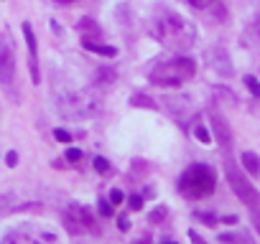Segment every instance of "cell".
Returning <instances> with one entry per match:
<instances>
[{
	"instance_id": "6da1fadb",
	"label": "cell",
	"mask_w": 260,
	"mask_h": 244,
	"mask_svg": "<svg viewBox=\"0 0 260 244\" xmlns=\"http://www.w3.org/2000/svg\"><path fill=\"white\" fill-rule=\"evenodd\" d=\"M151 33L156 41H161L169 49H189L194 44V36H197L194 26L174 11L158 13L151 23Z\"/></svg>"
},
{
	"instance_id": "7a4b0ae2",
	"label": "cell",
	"mask_w": 260,
	"mask_h": 244,
	"mask_svg": "<svg viewBox=\"0 0 260 244\" xmlns=\"http://www.w3.org/2000/svg\"><path fill=\"white\" fill-rule=\"evenodd\" d=\"M214 188H217V176H214V171H212L209 166H204V163L189 166V168L181 173V178H179V193H181L184 198H189V201H202V198L212 196Z\"/></svg>"
},
{
	"instance_id": "3957f363",
	"label": "cell",
	"mask_w": 260,
	"mask_h": 244,
	"mask_svg": "<svg viewBox=\"0 0 260 244\" xmlns=\"http://www.w3.org/2000/svg\"><path fill=\"white\" fill-rule=\"evenodd\" d=\"M197 74V64L189 56H176L169 61H161L153 71H151V84L156 87H181L184 82L194 79Z\"/></svg>"
},
{
	"instance_id": "277c9868",
	"label": "cell",
	"mask_w": 260,
	"mask_h": 244,
	"mask_svg": "<svg viewBox=\"0 0 260 244\" xmlns=\"http://www.w3.org/2000/svg\"><path fill=\"white\" fill-rule=\"evenodd\" d=\"M59 109L67 114V117H74V119H82V117H94L102 112V102L97 94H92L89 89H79V92H72L67 97L59 99Z\"/></svg>"
},
{
	"instance_id": "5b68a950",
	"label": "cell",
	"mask_w": 260,
	"mask_h": 244,
	"mask_svg": "<svg viewBox=\"0 0 260 244\" xmlns=\"http://www.w3.org/2000/svg\"><path fill=\"white\" fill-rule=\"evenodd\" d=\"M227 183H230V188L235 191V196L240 198V204H245V206H250V209H257L260 193H257V188L245 178V173H242L240 168H235V166L227 168Z\"/></svg>"
},
{
	"instance_id": "8992f818",
	"label": "cell",
	"mask_w": 260,
	"mask_h": 244,
	"mask_svg": "<svg viewBox=\"0 0 260 244\" xmlns=\"http://www.w3.org/2000/svg\"><path fill=\"white\" fill-rule=\"evenodd\" d=\"M0 244H56V236L46 229H13L0 239Z\"/></svg>"
},
{
	"instance_id": "52a82bcc",
	"label": "cell",
	"mask_w": 260,
	"mask_h": 244,
	"mask_svg": "<svg viewBox=\"0 0 260 244\" xmlns=\"http://www.w3.org/2000/svg\"><path fill=\"white\" fill-rule=\"evenodd\" d=\"M16 82V49L8 36H0V84L11 87Z\"/></svg>"
},
{
	"instance_id": "ba28073f",
	"label": "cell",
	"mask_w": 260,
	"mask_h": 244,
	"mask_svg": "<svg viewBox=\"0 0 260 244\" xmlns=\"http://www.w3.org/2000/svg\"><path fill=\"white\" fill-rule=\"evenodd\" d=\"M23 36H26V46H28L31 79H34V84H39V82H41V74H39V41H36V33H34L31 23H23Z\"/></svg>"
},
{
	"instance_id": "9c48e42d",
	"label": "cell",
	"mask_w": 260,
	"mask_h": 244,
	"mask_svg": "<svg viewBox=\"0 0 260 244\" xmlns=\"http://www.w3.org/2000/svg\"><path fill=\"white\" fill-rule=\"evenodd\" d=\"M61 221H64V229L69 231V234H82L84 231V226H82V206H77V204H69L67 209H64V214H61Z\"/></svg>"
},
{
	"instance_id": "30bf717a",
	"label": "cell",
	"mask_w": 260,
	"mask_h": 244,
	"mask_svg": "<svg viewBox=\"0 0 260 244\" xmlns=\"http://www.w3.org/2000/svg\"><path fill=\"white\" fill-rule=\"evenodd\" d=\"M77 31L82 33V44L84 41H102V28L92 21V18H82L77 23Z\"/></svg>"
},
{
	"instance_id": "8fae6325",
	"label": "cell",
	"mask_w": 260,
	"mask_h": 244,
	"mask_svg": "<svg viewBox=\"0 0 260 244\" xmlns=\"http://www.w3.org/2000/svg\"><path fill=\"white\" fill-rule=\"evenodd\" d=\"M212 128H214V135L219 140V145H230L232 143V135H230V128H227V122L219 117V114H212Z\"/></svg>"
},
{
	"instance_id": "7c38bea8",
	"label": "cell",
	"mask_w": 260,
	"mask_h": 244,
	"mask_svg": "<svg viewBox=\"0 0 260 244\" xmlns=\"http://www.w3.org/2000/svg\"><path fill=\"white\" fill-rule=\"evenodd\" d=\"M240 163H242V168L250 173V176H260V158L252 153V150H245L242 155H240Z\"/></svg>"
},
{
	"instance_id": "4fadbf2b",
	"label": "cell",
	"mask_w": 260,
	"mask_h": 244,
	"mask_svg": "<svg viewBox=\"0 0 260 244\" xmlns=\"http://www.w3.org/2000/svg\"><path fill=\"white\" fill-rule=\"evenodd\" d=\"M87 51H92V54H100V56H107V59H115L117 56V49L115 46H107V44H97V41H84L82 44Z\"/></svg>"
},
{
	"instance_id": "5bb4252c",
	"label": "cell",
	"mask_w": 260,
	"mask_h": 244,
	"mask_svg": "<svg viewBox=\"0 0 260 244\" xmlns=\"http://www.w3.org/2000/svg\"><path fill=\"white\" fill-rule=\"evenodd\" d=\"M82 226H84V231H89V234H100L97 219H94V216H92V211H89V209H84V206H82Z\"/></svg>"
},
{
	"instance_id": "9a60e30c",
	"label": "cell",
	"mask_w": 260,
	"mask_h": 244,
	"mask_svg": "<svg viewBox=\"0 0 260 244\" xmlns=\"http://www.w3.org/2000/svg\"><path fill=\"white\" fill-rule=\"evenodd\" d=\"M117 79V71L115 69H110V66H102L100 71H97V76H94V82L97 84H112Z\"/></svg>"
},
{
	"instance_id": "2e32d148",
	"label": "cell",
	"mask_w": 260,
	"mask_h": 244,
	"mask_svg": "<svg viewBox=\"0 0 260 244\" xmlns=\"http://www.w3.org/2000/svg\"><path fill=\"white\" fill-rule=\"evenodd\" d=\"M194 138H197L202 145H209V143H212V135H209V130L202 125V122H199V125H194Z\"/></svg>"
},
{
	"instance_id": "e0dca14e",
	"label": "cell",
	"mask_w": 260,
	"mask_h": 244,
	"mask_svg": "<svg viewBox=\"0 0 260 244\" xmlns=\"http://www.w3.org/2000/svg\"><path fill=\"white\" fill-rule=\"evenodd\" d=\"M133 104H136V107H148V109H156V107H158L148 94H133Z\"/></svg>"
},
{
	"instance_id": "ac0fdd59",
	"label": "cell",
	"mask_w": 260,
	"mask_h": 244,
	"mask_svg": "<svg viewBox=\"0 0 260 244\" xmlns=\"http://www.w3.org/2000/svg\"><path fill=\"white\" fill-rule=\"evenodd\" d=\"M245 87H247V92H250L255 99H260V82H257L252 74H247V76H245Z\"/></svg>"
},
{
	"instance_id": "d6986e66",
	"label": "cell",
	"mask_w": 260,
	"mask_h": 244,
	"mask_svg": "<svg viewBox=\"0 0 260 244\" xmlns=\"http://www.w3.org/2000/svg\"><path fill=\"white\" fill-rule=\"evenodd\" d=\"M97 211H100V216H112V201L110 198H100V206H97Z\"/></svg>"
},
{
	"instance_id": "ffe728a7",
	"label": "cell",
	"mask_w": 260,
	"mask_h": 244,
	"mask_svg": "<svg viewBox=\"0 0 260 244\" xmlns=\"http://www.w3.org/2000/svg\"><path fill=\"white\" fill-rule=\"evenodd\" d=\"M94 171H97V173H110V160L102 158V155H97V158H94Z\"/></svg>"
},
{
	"instance_id": "44dd1931",
	"label": "cell",
	"mask_w": 260,
	"mask_h": 244,
	"mask_svg": "<svg viewBox=\"0 0 260 244\" xmlns=\"http://www.w3.org/2000/svg\"><path fill=\"white\" fill-rule=\"evenodd\" d=\"M194 216H197V219H199V221H207V226H214V224H217V221H219V219H217V216H214V214H209V211H197V214H194Z\"/></svg>"
},
{
	"instance_id": "7402d4cb",
	"label": "cell",
	"mask_w": 260,
	"mask_h": 244,
	"mask_svg": "<svg viewBox=\"0 0 260 244\" xmlns=\"http://www.w3.org/2000/svg\"><path fill=\"white\" fill-rule=\"evenodd\" d=\"M64 160H69V163H77V160H82V150H79V148H67V153H64Z\"/></svg>"
},
{
	"instance_id": "603a6c76",
	"label": "cell",
	"mask_w": 260,
	"mask_h": 244,
	"mask_svg": "<svg viewBox=\"0 0 260 244\" xmlns=\"http://www.w3.org/2000/svg\"><path fill=\"white\" fill-rule=\"evenodd\" d=\"M127 204H130V209L138 211V209H143V196H141V193H133V196L127 198Z\"/></svg>"
},
{
	"instance_id": "cb8c5ba5",
	"label": "cell",
	"mask_w": 260,
	"mask_h": 244,
	"mask_svg": "<svg viewBox=\"0 0 260 244\" xmlns=\"http://www.w3.org/2000/svg\"><path fill=\"white\" fill-rule=\"evenodd\" d=\"M54 138H56L59 143H72V135H69L67 130H61V128H56V130H54Z\"/></svg>"
},
{
	"instance_id": "d4e9b609",
	"label": "cell",
	"mask_w": 260,
	"mask_h": 244,
	"mask_svg": "<svg viewBox=\"0 0 260 244\" xmlns=\"http://www.w3.org/2000/svg\"><path fill=\"white\" fill-rule=\"evenodd\" d=\"M6 166H8V168H16V166H18V153H16V150H8V153H6Z\"/></svg>"
},
{
	"instance_id": "484cf974",
	"label": "cell",
	"mask_w": 260,
	"mask_h": 244,
	"mask_svg": "<svg viewBox=\"0 0 260 244\" xmlns=\"http://www.w3.org/2000/svg\"><path fill=\"white\" fill-rule=\"evenodd\" d=\"M110 201H112V206H115V204H122V201H125V193H122L120 188H112V191H110Z\"/></svg>"
},
{
	"instance_id": "4316f807",
	"label": "cell",
	"mask_w": 260,
	"mask_h": 244,
	"mask_svg": "<svg viewBox=\"0 0 260 244\" xmlns=\"http://www.w3.org/2000/svg\"><path fill=\"white\" fill-rule=\"evenodd\" d=\"M250 221H252V226H255V231H257V236H260V211H257V209H252Z\"/></svg>"
},
{
	"instance_id": "83f0119b",
	"label": "cell",
	"mask_w": 260,
	"mask_h": 244,
	"mask_svg": "<svg viewBox=\"0 0 260 244\" xmlns=\"http://www.w3.org/2000/svg\"><path fill=\"white\" fill-rule=\"evenodd\" d=\"M117 229L120 231H127L130 229V219L127 216H117Z\"/></svg>"
},
{
	"instance_id": "f1b7e54d",
	"label": "cell",
	"mask_w": 260,
	"mask_h": 244,
	"mask_svg": "<svg viewBox=\"0 0 260 244\" xmlns=\"http://www.w3.org/2000/svg\"><path fill=\"white\" fill-rule=\"evenodd\" d=\"M161 219H166V209H156L151 214V221H161Z\"/></svg>"
},
{
	"instance_id": "f546056e",
	"label": "cell",
	"mask_w": 260,
	"mask_h": 244,
	"mask_svg": "<svg viewBox=\"0 0 260 244\" xmlns=\"http://www.w3.org/2000/svg\"><path fill=\"white\" fill-rule=\"evenodd\" d=\"M189 3L194 6V8H207V6H212L214 0H189Z\"/></svg>"
},
{
	"instance_id": "4dcf8cb0",
	"label": "cell",
	"mask_w": 260,
	"mask_h": 244,
	"mask_svg": "<svg viewBox=\"0 0 260 244\" xmlns=\"http://www.w3.org/2000/svg\"><path fill=\"white\" fill-rule=\"evenodd\" d=\"M189 239H191V241H194V244H207V241H204V239H202V236H199V234H197V231H194V229H191V231H189Z\"/></svg>"
},
{
	"instance_id": "1f68e13d",
	"label": "cell",
	"mask_w": 260,
	"mask_h": 244,
	"mask_svg": "<svg viewBox=\"0 0 260 244\" xmlns=\"http://www.w3.org/2000/svg\"><path fill=\"white\" fill-rule=\"evenodd\" d=\"M59 6H72V3H77V0H56Z\"/></svg>"
},
{
	"instance_id": "d6a6232c",
	"label": "cell",
	"mask_w": 260,
	"mask_h": 244,
	"mask_svg": "<svg viewBox=\"0 0 260 244\" xmlns=\"http://www.w3.org/2000/svg\"><path fill=\"white\" fill-rule=\"evenodd\" d=\"M255 31H257V36H260V16L255 18Z\"/></svg>"
},
{
	"instance_id": "836d02e7",
	"label": "cell",
	"mask_w": 260,
	"mask_h": 244,
	"mask_svg": "<svg viewBox=\"0 0 260 244\" xmlns=\"http://www.w3.org/2000/svg\"><path fill=\"white\" fill-rule=\"evenodd\" d=\"M161 244H176V241H174V239H164Z\"/></svg>"
}]
</instances>
